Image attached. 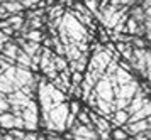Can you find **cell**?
<instances>
[{"instance_id":"17","label":"cell","mask_w":151,"mask_h":140,"mask_svg":"<svg viewBox=\"0 0 151 140\" xmlns=\"http://www.w3.org/2000/svg\"><path fill=\"white\" fill-rule=\"evenodd\" d=\"M9 135H10V137H14V140H22L26 134H24L22 130H17V128H15V130H10V132H9Z\"/></svg>"},{"instance_id":"7","label":"cell","mask_w":151,"mask_h":140,"mask_svg":"<svg viewBox=\"0 0 151 140\" xmlns=\"http://www.w3.org/2000/svg\"><path fill=\"white\" fill-rule=\"evenodd\" d=\"M9 103H10V105H15V107H21L22 110H24V108L27 107L29 105V101H31V98H29L27 95H24L21 91V90H19V91H14V93H10L9 95Z\"/></svg>"},{"instance_id":"13","label":"cell","mask_w":151,"mask_h":140,"mask_svg":"<svg viewBox=\"0 0 151 140\" xmlns=\"http://www.w3.org/2000/svg\"><path fill=\"white\" fill-rule=\"evenodd\" d=\"M2 7H4L7 12H21L22 9H24L22 4L21 2H17V0H14V2H4V5Z\"/></svg>"},{"instance_id":"2","label":"cell","mask_w":151,"mask_h":140,"mask_svg":"<svg viewBox=\"0 0 151 140\" xmlns=\"http://www.w3.org/2000/svg\"><path fill=\"white\" fill-rule=\"evenodd\" d=\"M22 118H24V128L34 132L39 125V117H37V103L34 100L29 101V105L22 110Z\"/></svg>"},{"instance_id":"12","label":"cell","mask_w":151,"mask_h":140,"mask_svg":"<svg viewBox=\"0 0 151 140\" xmlns=\"http://www.w3.org/2000/svg\"><path fill=\"white\" fill-rule=\"evenodd\" d=\"M76 120L80 122L82 125H87V127L93 125V123L90 122V117H88V108H85V110H80V112H78V115H76Z\"/></svg>"},{"instance_id":"5","label":"cell","mask_w":151,"mask_h":140,"mask_svg":"<svg viewBox=\"0 0 151 140\" xmlns=\"http://www.w3.org/2000/svg\"><path fill=\"white\" fill-rule=\"evenodd\" d=\"M146 100H148V96H146V95H144L143 91H141V88H139V90L136 91V95H134V96L131 98L129 107L126 108V112H127L129 115L136 113V112L139 110V108H143V105L146 103Z\"/></svg>"},{"instance_id":"15","label":"cell","mask_w":151,"mask_h":140,"mask_svg":"<svg viewBox=\"0 0 151 140\" xmlns=\"http://www.w3.org/2000/svg\"><path fill=\"white\" fill-rule=\"evenodd\" d=\"M9 108H10V103H9L7 96L0 93V115L5 113V112H9Z\"/></svg>"},{"instance_id":"25","label":"cell","mask_w":151,"mask_h":140,"mask_svg":"<svg viewBox=\"0 0 151 140\" xmlns=\"http://www.w3.org/2000/svg\"><path fill=\"white\" fill-rule=\"evenodd\" d=\"M37 140H48V137H44V135H37Z\"/></svg>"},{"instance_id":"29","label":"cell","mask_w":151,"mask_h":140,"mask_svg":"<svg viewBox=\"0 0 151 140\" xmlns=\"http://www.w3.org/2000/svg\"><path fill=\"white\" fill-rule=\"evenodd\" d=\"M150 88H151V83H150Z\"/></svg>"},{"instance_id":"10","label":"cell","mask_w":151,"mask_h":140,"mask_svg":"<svg viewBox=\"0 0 151 140\" xmlns=\"http://www.w3.org/2000/svg\"><path fill=\"white\" fill-rule=\"evenodd\" d=\"M134 78H132V74L127 73V71H124L122 68H117L116 71V81L117 85L121 86V85H126V83H129V81H132Z\"/></svg>"},{"instance_id":"24","label":"cell","mask_w":151,"mask_h":140,"mask_svg":"<svg viewBox=\"0 0 151 140\" xmlns=\"http://www.w3.org/2000/svg\"><path fill=\"white\" fill-rule=\"evenodd\" d=\"M144 78H146V80H148V81L151 83V66L146 68V76H144Z\"/></svg>"},{"instance_id":"16","label":"cell","mask_w":151,"mask_h":140,"mask_svg":"<svg viewBox=\"0 0 151 140\" xmlns=\"http://www.w3.org/2000/svg\"><path fill=\"white\" fill-rule=\"evenodd\" d=\"M83 81V74L82 73H71V85H82Z\"/></svg>"},{"instance_id":"21","label":"cell","mask_w":151,"mask_h":140,"mask_svg":"<svg viewBox=\"0 0 151 140\" xmlns=\"http://www.w3.org/2000/svg\"><path fill=\"white\" fill-rule=\"evenodd\" d=\"M75 120H76V115L68 113V118H66V130L73 127V123H75Z\"/></svg>"},{"instance_id":"3","label":"cell","mask_w":151,"mask_h":140,"mask_svg":"<svg viewBox=\"0 0 151 140\" xmlns=\"http://www.w3.org/2000/svg\"><path fill=\"white\" fill-rule=\"evenodd\" d=\"M93 91L97 93V96L100 100H105V101H114V91H112V85L109 83V80L102 74V78L95 83L93 86Z\"/></svg>"},{"instance_id":"14","label":"cell","mask_w":151,"mask_h":140,"mask_svg":"<svg viewBox=\"0 0 151 140\" xmlns=\"http://www.w3.org/2000/svg\"><path fill=\"white\" fill-rule=\"evenodd\" d=\"M127 137H129V135L126 134L122 128H114V130L110 132V139L112 140H126Z\"/></svg>"},{"instance_id":"22","label":"cell","mask_w":151,"mask_h":140,"mask_svg":"<svg viewBox=\"0 0 151 140\" xmlns=\"http://www.w3.org/2000/svg\"><path fill=\"white\" fill-rule=\"evenodd\" d=\"M5 44H7V36L0 31V51L4 49V46H5Z\"/></svg>"},{"instance_id":"23","label":"cell","mask_w":151,"mask_h":140,"mask_svg":"<svg viewBox=\"0 0 151 140\" xmlns=\"http://www.w3.org/2000/svg\"><path fill=\"white\" fill-rule=\"evenodd\" d=\"M22 140H37V134H36V132H29V134L24 135Z\"/></svg>"},{"instance_id":"4","label":"cell","mask_w":151,"mask_h":140,"mask_svg":"<svg viewBox=\"0 0 151 140\" xmlns=\"http://www.w3.org/2000/svg\"><path fill=\"white\" fill-rule=\"evenodd\" d=\"M139 90V83L136 80L129 81V83H126V85H121V86H116L112 88V91H114V98H124V100H131L136 91Z\"/></svg>"},{"instance_id":"18","label":"cell","mask_w":151,"mask_h":140,"mask_svg":"<svg viewBox=\"0 0 151 140\" xmlns=\"http://www.w3.org/2000/svg\"><path fill=\"white\" fill-rule=\"evenodd\" d=\"M68 105H70V113L78 115V112H80V103H78V101H71Z\"/></svg>"},{"instance_id":"20","label":"cell","mask_w":151,"mask_h":140,"mask_svg":"<svg viewBox=\"0 0 151 140\" xmlns=\"http://www.w3.org/2000/svg\"><path fill=\"white\" fill-rule=\"evenodd\" d=\"M27 36V39H31L32 42H37V41L41 39V32H37V31H32V32L26 34Z\"/></svg>"},{"instance_id":"6","label":"cell","mask_w":151,"mask_h":140,"mask_svg":"<svg viewBox=\"0 0 151 140\" xmlns=\"http://www.w3.org/2000/svg\"><path fill=\"white\" fill-rule=\"evenodd\" d=\"M150 115H151V100L148 98V100H146V103L143 105V108H139L136 113L129 115L127 123H134V122H139V120H146Z\"/></svg>"},{"instance_id":"28","label":"cell","mask_w":151,"mask_h":140,"mask_svg":"<svg viewBox=\"0 0 151 140\" xmlns=\"http://www.w3.org/2000/svg\"><path fill=\"white\" fill-rule=\"evenodd\" d=\"M0 140H4V135H2V134H0Z\"/></svg>"},{"instance_id":"19","label":"cell","mask_w":151,"mask_h":140,"mask_svg":"<svg viewBox=\"0 0 151 140\" xmlns=\"http://www.w3.org/2000/svg\"><path fill=\"white\" fill-rule=\"evenodd\" d=\"M14 128H17V130L24 128V118L22 117H14Z\"/></svg>"},{"instance_id":"9","label":"cell","mask_w":151,"mask_h":140,"mask_svg":"<svg viewBox=\"0 0 151 140\" xmlns=\"http://www.w3.org/2000/svg\"><path fill=\"white\" fill-rule=\"evenodd\" d=\"M129 17H132L137 24H144V22H146V14H144V10L137 5V4L129 9Z\"/></svg>"},{"instance_id":"11","label":"cell","mask_w":151,"mask_h":140,"mask_svg":"<svg viewBox=\"0 0 151 140\" xmlns=\"http://www.w3.org/2000/svg\"><path fill=\"white\" fill-rule=\"evenodd\" d=\"M51 61H53V66L56 68V71L58 73H61L63 69H66L68 64H66V61L63 56H58V54H51Z\"/></svg>"},{"instance_id":"26","label":"cell","mask_w":151,"mask_h":140,"mask_svg":"<svg viewBox=\"0 0 151 140\" xmlns=\"http://www.w3.org/2000/svg\"><path fill=\"white\" fill-rule=\"evenodd\" d=\"M144 134H146V137H148V139L151 140V130H146V132H144Z\"/></svg>"},{"instance_id":"27","label":"cell","mask_w":151,"mask_h":140,"mask_svg":"<svg viewBox=\"0 0 151 140\" xmlns=\"http://www.w3.org/2000/svg\"><path fill=\"white\" fill-rule=\"evenodd\" d=\"M146 122H148V125H150V130H151V115L148 117V118H146Z\"/></svg>"},{"instance_id":"1","label":"cell","mask_w":151,"mask_h":140,"mask_svg":"<svg viewBox=\"0 0 151 140\" xmlns=\"http://www.w3.org/2000/svg\"><path fill=\"white\" fill-rule=\"evenodd\" d=\"M70 113V105L68 101H65L61 105L55 107L49 112V120L53 122V125L56 127V132H65L66 130V118Z\"/></svg>"},{"instance_id":"8","label":"cell","mask_w":151,"mask_h":140,"mask_svg":"<svg viewBox=\"0 0 151 140\" xmlns=\"http://www.w3.org/2000/svg\"><path fill=\"white\" fill-rule=\"evenodd\" d=\"M127 118H129V113H127L126 110H117V112L112 113L110 122H112V125H114V127H122V125L127 123Z\"/></svg>"}]
</instances>
